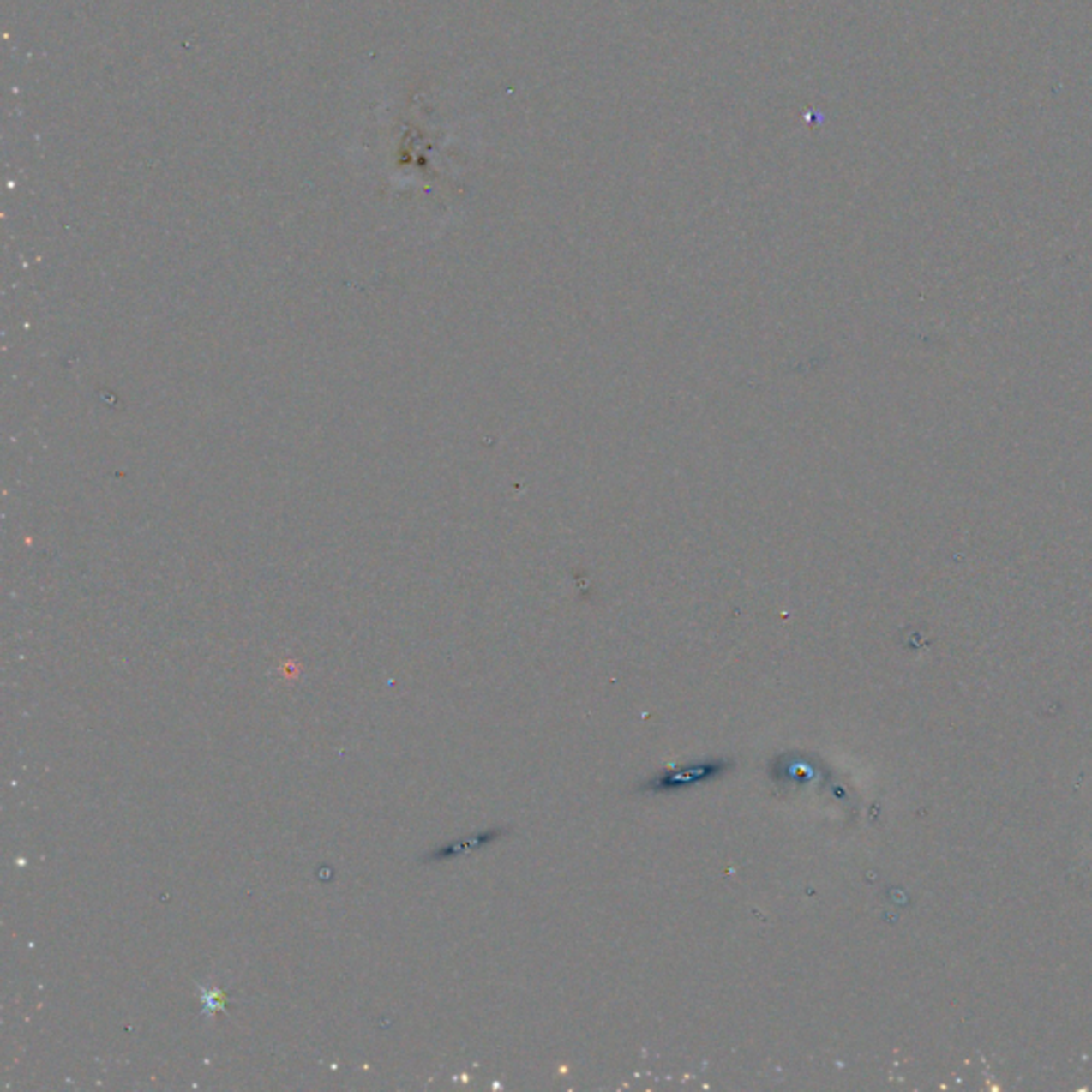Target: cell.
<instances>
[{"instance_id": "cell-1", "label": "cell", "mask_w": 1092, "mask_h": 1092, "mask_svg": "<svg viewBox=\"0 0 1092 1092\" xmlns=\"http://www.w3.org/2000/svg\"><path fill=\"white\" fill-rule=\"evenodd\" d=\"M732 762L729 759H702V762H693V764H685V766H676V768H666L663 772L655 775L653 779L646 781L642 785V789L646 792H655V794H668V792H679V789H687V788H696V785H705L711 783V781H717L722 779L723 775L729 771Z\"/></svg>"}, {"instance_id": "cell-2", "label": "cell", "mask_w": 1092, "mask_h": 1092, "mask_svg": "<svg viewBox=\"0 0 1092 1092\" xmlns=\"http://www.w3.org/2000/svg\"><path fill=\"white\" fill-rule=\"evenodd\" d=\"M500 834H501V830H489V832L474 834V837H467V838H463V841L451 843V845H447V847H442V849L434 851V854H431L429 858H425V860H448V858H457V855H463V854H470V851L480 849V847L489 845V843H493L495 838H500Z\"/></svg>"}]
</instances>
